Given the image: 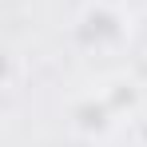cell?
Masks as SVG:
<instances>
[{
	"mask_svg": "<svg viewBox=\"0 0 147 147\" xmlns=\"http://www.w3.org/2000/svg\"><path fill=\"white\" fill-rule=\"evenodd\" d=\"M72 44L88 56H103V52H119L123 44H131V16L123 12V4L115 0H88L72 16L68 28Z\"/></svg>",
	"mask_w": 147,
	"mask_h": 147,
	"instance_id": "cell-1",
	"label": "cell"
},
{
	"mask_svg": "<svg viewBox=\"0 0 147 147\" xmlns=\"http://www.w3.org/2000/svg\"><path fill=\"white\" fill-rule=\"evenodd\" d=\"M119 111L111 107V99L103 96V88L96 92H84L68 103V127H72L80 139H107L115 127H119Z\"/></svg>",
	"mask_w": 147,
	"mask_h": 147,
	"instance_id": "cell-2",
	"label": "cell"
},
{
	"mask_svg": "<svg viewBox=\"0 0 147 147\" xmlns=\"http://www.w3.org/2000/svg\"><path fill=\"white\" fill-rule=\"evenodd\" d=\"M103 96L111 99V107L119 111V119L135 115V111H139V103H143V92H139V84H135V80H127V76H115V80H107V84H103Z\"/></svg>",
	"mask_w": 147,
	"mask_h": 147,
	"instance_id": "cell-3",
	"label": "cell"
},
{
	"mask_svg": "<svg viewBox=\"0 0 147 147\" xmlns=\"http://www.w3.org/2000/svg\"><path fill=\"white\" fill-rule=\"evenodd\" d=\"M131 44H135L139 52H147V12L131 16Z\"/></svg>",
	"mask_w": 147,
	"mask_h": 147,
	"instance_id": "cell-4",
	"label": "cell"
},
{
	"mask_svg": "<svg viewBox=\"0 0 147 147\" xmlns=\"http://www.w3.org/2000/svg\"><path fill=\"white\" fill-rule=\"evenodd\" d=\"M115 4H119V0H115Z\"/></svg>",
	"mask_w": 147,
	"mask_h": 147,
	"instance_id": "cell-5",
	"label": "cell"
}]
</instances>
